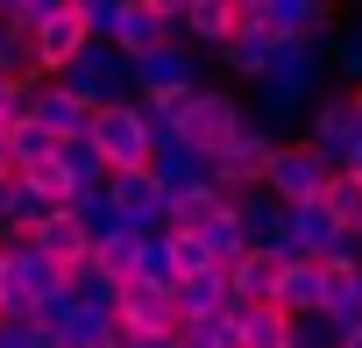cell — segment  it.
Listing matches in <instances>:
<instances>
[{"label": "cell", "mask_w": 362, "mask_h": 348, "mask_svg": "<svg viewBox=\"0 0 362 348\" xmlns=\"http://www.w3.org/2000/svg\"><path fill=\"white\" fill-rule=\"evenodd\" d=\"M242 121H249V100H242L235 86H199L185 107H177V142L199 149V156H221Z\"/></svg>", "instance_id": "cell-1"}, {"label": "cell", "mask_w": 362, "mask_h": 348, "mask_svg": "<svg viewBox=\"0 0 362 348\" xmlns=\"http://www.w3.org/2000/svg\"><path fill=\"white\" fill-rule=\"evenodd\" d=\"M86 135L100 142V156H107V170H114V178H121V170H149V163H156V128H149L142 100H121V107H100Z\"/></svg>", "instance_id": "cell-2"}, {"label": "cell", "mask_w": 362, "mask_h": 348, "mask_svg": "<svg viewBox=\"0 0 362 348\" xmlns=\"http://www.w3.org/2000/svg\"><path fill=\"white\" fill-rule=\"evenodd\" d=\"M64 86L100 114V107H121V100H135V57L121 50V43H86L78 57H71V71H64Z\"/></svg>", "instance_id": "cell-3"}, {"label": "cell", "mask_w": 362, "mask_h": 348, "mask_svg": "<svg viewBox=\"0 0 362 348\" xmlns=\"http://www.w3.org/2000/svg\"><path fill=\"white\" fill-rule=\"evenodd\" d=\"M313 156H327V170H348V156H355V142H362V128H355V93L348 86H327L313 107H305V135H298Z\"/></svg>", "instance_id": "cell-4"}, {"label": "cell", "mask_w": 362, "mask_h": 348, "mask_svg": "<svg viewBox=\"0 0 362 348\" xmlns=\"http://www.w3.org/2000/svg\"><path fill=\"white\" fill-rule=\"evenodd\" d=\"M206 86V71H199V50L177 36V43H163V50H149V57H135V100H163V107H177V100H192Z\"/></svg>", "instance_id": "cell-5"}, {"label": "cell", "mask_w": 362, "mask_h": 348, "mask_svg": "<svg viewBox=\"0 0 362 348\" xmlns=\"http://www.w3.org/2000/svg\"><path fill=\"white\" fill-rule=\"evenodd\" d=\"M327 156H313L298 135H284L277 149H270V170H263V192L270 199H284V207H313V199H327Z\"/></svg>", "instance_id": "cell-6"}, {"label": "cell", "mask_w": 362, "mask_h": 348, "mask_svg": "<svg viewBox=\"0 0 362 348\" xmlns=\"http://www.w3.org/2000/svg\"><path fill=\"white\" fill-rule=\"evenodd\" d=\"M277 142H284V135H270V128L249 114V121L235 128V142L214 156V178H221L235 199H242V192H256V185H263V170H270V149H277Z\"/></svg>", "instance_id": "cell-7"}, {"label": "cell", "mask_w": 362, "mask_h": 348, "mask_svg": "<svg viewBox=\"0 0 362 348\" xmlns=\"http://www.w3.org/2000/svg\"><path fill=\"white\" fill-rule=\"evenodd\" d=\"M235 214H242L249 249H263V256H277V263H305V256L291 249V207H284V199H270V192L256 185V192L235 199Z\"/></svg>", "instance_id": "cell-8"}, {"label": "cell", "mask_w": 362, "mask_h": 348, "mask_svg": "<svg viewBox=\"0 0 362 348\" xmlns=\"http://www.w3.org/2000/svg\"><path fill=\"white\" fill-rule=\"evenodd\" d=\"M114 207H121V228L135 235H170V199L156 185V170H121V178H107Z\"/></svg>", "instance_id": "cell-9"}, {"label": "cell", "mask_w": 362, "mask_h": 348, "mask_svg": "<svg viewBox=\"0 0 362 348\" xmlns=\"http://www.w3.org/2000/svg\"><path fill=\"white\" fill-rule=\"evenodd\" d=\"M242 22L277 29L284 43H327L334 36V8H327V0H263V8H249Z\"/></svg>", "instance_id": "cell-10"}, {"label": "cell", "mask_w": 362, "mask_h": 348, "mask_svg": "<svg viewBox=\"0 0 362 348\" xmlns=\"http://www.w3.org/2000/svg\"><path fill=\"white\" fill-rule=\"evenodd\" d=\"M156 185H163V199H185V192H206V185H221L214 178V156H199V149H185L177 135H163L156 142Z\"/></svg>", "instance_id": "cell-11"}, {"label": "cell", "mask_w": 362, "mask_h": 348, "mask_svg": "<svg viewBox=\"0 0 362 348\" xmlns=\"http://www.w3.org/2000/svg\"><path fill=\"white\" fill-rule=\"evenodd\" d=\"M277 50H284V36H277V29H256V22H242V29H235V43L221 50V71H228V79H242V86L256 93V86L270 79Z\"/></svg>", "instance_id": "cell-12"}, {"label": "cell", "mask_w": 362, "mask_h": 348, "mask_svg": "<svg viewBox=\"0 0 362 348\" xmlns=\"http://www.w3.org/2000/svg\"><path fill=\"white\" fill-rule=\"evenodd\" d=\"M29 121H43L57 142H71V135H86L93 128V107L64 86V79H36V100H29Z\"/></svg>", "instance_id": "cell-13"}, {"label": "cell", "mask_w": 362, "mask_h": 348, "mask_svg": "<svg viewBox=\"0 0 362 348\" xmlns=\"http://www.w3.org/2000/svg\"><path fill=\"white\" fill-rule=\"evenodd\" d=\"M121 327H128V334H177V327H185V313H177L170 291L128 277V284H121Z\"/></svg>", "instance_id": "cell-14"}, {"label": "cell", "mask_w": 362, "mask_h": 348, "mask_svg": "<svg viewBox=\"0 0 362 348\" xmlns=\"http://www.w3.org/2000/svg\"><path fill=\"white\" fill-rule=\"evenodd\" d=\"M57 348H121V306H64Z\"/></svg>", "instance_id": "cell-15"}, {"label": "cell", "mask_w": 362, "mask_h": 348, "mask_svg": "<svg viewBox=\"0 0 362 348\" xmlns=\"http://www.w3.org/2000/svg\"><path fill=\"white\" fill-rule=\"evenodd\" d=\"M177 313L185 320H221V313H235V284H228V270H192V277H177Z\"/></svg>", "instance_id": "cell-16"}, {"label": "cell", "mask_w": 362, "mask_h": 348, "mask_svg": "<svg viewBox=\"0 0 362 348\" xmlns=\"http://www.w3.org/2000/svg\"><path fill=\"white\" fill-rule=\"evenodd\" d=\"M327 291H334V277H327L320 263H284V277H277V306H284L291 320L327 313Z\"/></svg>", "instance_id": "cell-17"}, {"label": "cell", "mask_w": 362, "mask_h": 348, "mask_svg": "<svg viewBox=\"0 0 362 348\" xmlns=\"http://www.w3.org/2000/svg\"><path fill=\"white\" fill-rule=\"evenodd\" d=\"M235 29H242V8L235 0H192V15H185V43L192 50H228L235 43Z\"/></svg>", "instance_id": "cell-18"}, {"label": "cell", "mask_w": 362, "mask_h": 348, "mask_svg": "<svg viewBox=\"0 0 362 348\" xmlns=\"http://www.w3.org/2000/svg\"><path fill=\"white\" fill-rule=\"evenodd\" d=\"M114 43H121L128 57H149V50H163V43H177V22H163L156 8H142V0H128V15H121V29H114Z\"/></svg>", "instance_id": "cell-19"}, {"label": "cell", "mask_w": 362, "mask_h": 348, "mask_svg": "<svg viewBox=\"0 0 362 348\" xmlns=\"http://www.w3.org/2000/svg\"><path fill=\"white\" fill-rule=\"evenodd\" d=\"M36 249H43L57 270H78V263L93 256V235H86V228L71 221V207H64V214H50V221L36 228Z\"/></svg>", "instance_id": "cell-20"}, {"label": "cell", "mask_w": 362, "mask_h": 348, "mask_svg": "<svg viewBox=\"0 0 362 348\" xmlns=\"http://www.w3.org/2000/svg\"><path fill=\"white\" fill-rule=\"evenodd\" d=\"M277 277H284V263H277V256H263V249H249V256L228 270L235 306H277Z\"/></svg>", "instance_id": "cell-21"}, {"label": "cell", "mask_w": 362, "mask_h": 348, "mask_svg": "<svg viewBox=\"0 0 362 348\" xmlns=\"http://www.w3.org/2000/svg\"><path fill=\"white\" fill-rule=\"evenodd\" d=\"M341 235H348V228H341V221H334L320 199H313V207H291V249H298L305 263H320V256H327Z\"/></svg>", "instance_id": "cell-22"}, {"label": "cell", "mask_w": 362, "mask_h": 348, "mask_svg": "<svg viewBox=\"0 0 362 348\" xmlns=\"http://www.w3.org/2000/svg\"><path fill=\"white\" fill-rule=\"evenodd\" d=\"M235 341L242 348H291V313L284 306H235Z\"/></svg>", "instance_id": "cell-23"}, {"label": "cell", "mask_w": 362, "mask_h": 348, "mask_svg": "<svg viewBox=\"0 0 362 348\" xmlns=\"http://www.w3.org/2000/svg\"><path fill=\"white\" fill-rule=\"evenodd\" d=\"M57 135L43 128V121H15V135H8V163L22 170V178H29V170H43V163H57Z\"/></svg>", "instance_id": "cell-24"}, {"label": "cell", "mask_w": 362, "mask_h": 348, "mask_svg": "<svg viewBox=\"0 0 362 348\" xmlns=\"http://www.w3.org/2000/svg\"><path fill=\"white\" fill-rule=\"evenodd\" d=\"M199 242H206V256H214V270H235L242 256H249V235H242V214L235 207H221L206 228H199Z\"/></svg>", "instance_id": "cell-25"}, {"label": "cell", "mask_w": 362, "mask_h": 348, "mask_svg": "<svg viewBox=\"0 0 362 348\" xmlns=\"http://www.w3.org/2000/svg\"><path fill=\"white\" fill-rule=\"evenodd\" d=\"M57 163H64V178H71V192H93V185H107V178H114L93 135H71V142L57 149Z\"/></svg>", "instance_id": "cell-26"}, {"label": "cell", "mask_w": 362, "mask_h": 348, "mask_svg": "<svg viewBox=\"0 0 362 348\" xmlns=\"http://www.w3.org/2000/svg\"><path fill=\"white\" fill-rule=\"evenodd\" d=\"M71 221L93 235V249H100L107 235H121V207H114V192H107V185H93V192H71Z\"/></svg>", "instance_id": "cell-27"}, {"label": "cell", "mask_w": 362, "mask_h": 348, "mask_svg": "<svg viewBox=\"0 0 362 348\" xmlns=\"http://www.w3.org/2000/svg\"><path fill=\"white\" fill-rule=\"evenodd\" d=\"M221 207H235L228 185H206V192H185V199H170V235H199Z\"/></svg>", "instance_id": "cell-28"}, {"label": "cell", "mask_w": 362, "mask_h": 348, "mask_svg": "<svg viewBox=\"0 0 362 348\" xmlns=\"http://www.w3.org/2000/svg\"><path fill=\"white\" fill-rule=\"evenodd\" d=\"M177 249L170 235H142V256H135V284H156V291H177Z\"/></svg>", "instance_id": "cell-29"}, {"label": "cell", "mask_w": 362, "mask_h": 348, "mask_svg": "<svg viewBox=\"0 0 362 348\" xmlns=\"http://www.w3.org/2000/svg\"><path fill=\"white\" fill-rule=\"evenodd\" d=\"M348 235H362V178H355V170H334V178H327V199H320Z\"/></svg>", "instance_id": "cell-30"}, {"label": "cell", "mask_w": 362, "mask_h": 348, "mask_svg": "<svg viewBox=\"0 0 362 348\" xmlns=\"http://www.w3.org/2000/svg\"><path fill=\"white\" fill-rule=\"evenodd\" d=\"M64 291H71L78 306H121V284H114V277H107L93 256H86L78 270H64Z\"/></svg>", "instance_id": "cell-31"}, {"label": "cell", "mask_w": 362, "mask_h": 348, "mask_svg": "<svg viewBox=\"0 0 362 348\" xmlns=\"http://www.w3.org/2000/svg\"><path fill=\"white\" fill-rule=\"evenodd\" d=\"M334 277V270H327ZM327 327L348 341V334H362V291H355V270L348 277H334V291H327Z\"/></svg>", "instance_id": "cell-32"}, {"label": "cell", "mask_w": 362, "mask_h": 348, "mask_svg": "<svg viewBox=\"0 0 362 348\" xmlns=\"http://www.w3.org/2000/svg\"><path fill=\"white\" fill-rule=\"evenodd\" d=\"M135 256H142V235H135V228H121V235H107V242L93 249V263H100L114 284H128V277H135Z\"/></svg>", "instance_id": "cell-33"}, {"label": "cell", "mask_w": 362, "mask_h": 348, "mask_svg": "<svg viewBox=\"0 0 362 348\" xmlns=\"http://www.w3.org/2000/svg\"><path fill=\"white\" fill-rule=\"evenodd\" d=\"M177 348H242V341H235V313H221V320H185V327H177Z\"/></svg>", "instance_id": "cell-34"}, {"label": "cell", "mask_w": 362, "mask_h": 348, "mask_svg": "<svg viewBox=\"0 0 362 348\" xmlns=\"http://www.w3.org/2000/svg\"><path fill=\"white\" fill-rule=\"evenodd\" d=\"M121 15H128V0H78V22H86V36H100V43H114Z\"/></svg>", "instance_id": "cell-35"}, {"label": "cell", "mask_w": 362, "mask_h": 348, "mask_svg": "<svg viewBox=\"0 0 362 348\" xmlns=\"http://www.w3.org/2000/svg\"><path fill=\"white\" fill-rule=\"evenodd\" d=\"M64 15H78V0H22L8 22L15 29H43V22H64Z\"/></svg>", "instance_id": "cell-36"}, {"label": "cell", "mask_w": 362, "mask_h": 348, "mask_svg": "<svg viewBox=\"0 0 362 348\" xmlns=\"http://www.w3.org/2000/svg\"><path fill=\"white\" fill-rule=\"evenodd\" d=\"M291 348H341V334L327 327V313H313V320H291Z\"/></svg>", "instance_id": "cell-37"}, {"label": "cell", "mask_w": 362, "mask_h": 348, "mask_svg": "<svg viewBox=\"0 0 362 348\" xmlns=\"http://www.w3.org/2000/svg\"><path fill=\"white\" fill-rule=\"evenodd\" d=\"M22 192H29V185H22V170H15V163H0V228H15Z\"/></svg>", "instance_id": "cell-38"}, {"label": "cell", "mask_w": 362, "mask_h": 348, "mask_svg": "<svg viewBox=\"0 0 362 348\" xmlns=\"http://www.w3.org/2000/svg\"><path fill=\"white\" fill-rule=\"evenodd\" d=\"M29 185H36L43 199H57V207H71V178H64V163H43V170H29Z\"/></svg>", "instance_id": "cell-39"}, {"label": "cell", "mask_w": 362, "mask_h": 348, "mask_svg": "<svg viewBox=\"0 0 362 348\" xmlns=\"http://www.w3.org/2000/svg\"><path fill=\"white\" fill-rule=\"evenodd\" d=\"M170 249H177V270H185V277H192V270H214V256H206L199 235H170Z\"/></svg>", "instance_id": "cell-40"}, {"label": "cell", "mask_w": 362, "mask_h": 348, "mask_svg": "<svg viewBox=\"0 0 362 348\" xmlns=\"http://www.w3.org/2000/svg\"><path fill=\"white\" fill-rule=\"evenodd\" d=\"M142 8H156L163 22H177V36H185V15H192V0H142Z\"/></svg>", "instance_id": "cell-41"}, {"label": "cell", "mask_w": 362, "mask_h": 348, "mask_svg": "<svg viewBox=\"0 0 362 348\" xmlns=\"http://www.w3.org/2000/svg\"><path fill=\"white\" fill-rule=\"evenodd\" d=\"M121 348H177V334H128L121 327Z\"/></svg>", "instance_id": "cell-42"}, {"label": "cell", "mask_w": 362, "mask_h": 348, "mask_svg": "<svg viewBox=\"0 0 362 348\" xmlns=\"http://www.w3.org/2000/svg\"><path fill=\"white\" fill-rule=\"evenodd\" d=\"M0 71H8V22H0ZM8 79H15V71H8Z\"/></svg>", "instance_id": "cell-43"}, {"label": "cell", "mask_w": 362, "mask_h": 348, "mask_svg": "<svg viewBox=\"0 0 362 348\" xmlns=\"http://www.w3.org/2000/svg\"><path fill=\"white\" fill-rule=\"evenodd\" d=\"M8 135H15V121H0V163H8Z\"/></svg>", "instance_id": "cell-44"}, {"label": "cell", "mask_w": 362, "mask_h": 348, "mask_svg": "<svg viewBox=\"0 0 362 348\" xmlns=\"http://www.w3.org/2000/svg\"><path fill=\"white\" fill-rule=\"evenodd\" d=\"M348 170H355V178H362V142H355V156H348Z\"/></svg>", "instance_id": "cell-45"}, {"label": "cell", "mask_w": 362, "mask_h": 348, "mask_svg": "<svg viewBox=\"0 0 362 348\" xmlns=\"http://www.w3.org/2000/svg\"><path fill=\"white\" fill-rule=\"evenodd\" d=\"M355 128H362V86H355Z\"/></svg>", "instance_id": "cell-46"}, {"label": "cell", "mask_w": 362, "mask_h": 348, "mask_svg": "<svg viewBox=\"0 0 362 348\" xmlns=\"http://www.w3.org/2000/svg\"><path fill=\"white\" fill-rule=\"evenodd\" d=\"M341 348H362V334H348V341H341Z\"/></svg>", "instance_id": "cell-47"}, {"label": "cell", "mask_w": 362, "mask_h": 348, "mask_svg": "<svg viewBox=\"0 0 362 348\" xmlns=\"http://www.w3.org/2000/svg\"><path fill=\"white\" fill-rule=\"evenodd\" d=\"M355 291H362V263H355Z\"/></svg>", "instance_id": "cell-48"}, {"label": "cell", "mask_w": 362, "mask_h": 348, "mask_svg": "<svg viewBox=\"0 0 362 348\" xmlns=\"http://www.w3.org/2000/svg\"><path fill=\"white\" fill-rule=\"evenodd\" d=\"M0 320H8V306H0Z\"/></svg>", "instance_id": "cell-49"}, {"label": "cell", "mask_w": 362, "mask_h": 348, "mask_svg": "<svg viewBox=\"0 0 362 348\" xmlns=\"http://www.w3.org/2000/svg\"><path fill=\"white\" fill-rule=\"evenodd\" d=\"M327 8H341V0H327Z\"/></svg>", "instance_id": "cell-50"}, {"label": "cell", "mask_w": 362, "mask_h": 348, "mask_svg": "<svg viewBox=\"0 0 362 348\" xmlns=\"http://www.w3.org/2000/svg\"><path fill=\"white\" fill-rule=\"evenodd\" d=\"M15 8H22V0H15Z\"/></svg>", "instance_id": "cell-51"}]
</instances>
